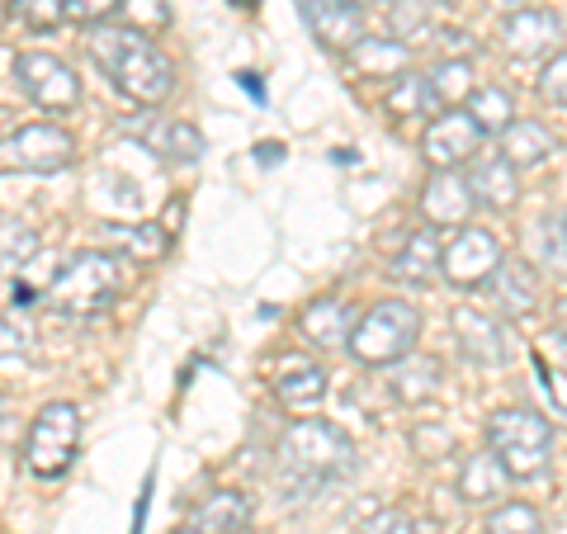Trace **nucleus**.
I'll return each mask as SVG.
<instances>
[{"label":"nucleus","instance_id":"obj_1","mask_svg":"<svg viewBox=\"0 0 567 534\" xmlns=\"http://www.w3.org/2000/svg\"><path fill=\"white\" fill-rule=\"evenodd\" d=\"M91 58L95 66L110 76L123 95H128L133 104H147V110H156V104H166L171 91H175V71L166 62V52L156 48L142 29H95L91 33Z\"/></svg>","mask_w":567,"mask_h":534},{"label":"nucleus","instance_id":"obj_2","mask_svg":"<svg viewBox=\"0 0 567 534\" xmlns=\"http://www.w3.org/2000/svg\"><path fill=\"white\" fill-rule=\"evenodd\" d=\"M279 464L289 477L312 487V483H327V477H341V473L354 469V444L336 421L308 417V421H293L289 431H284Z\"/></svg>","mask_w":567,"mask_h":534},{"label":"nucleus","instance_id":"obj_3","mask_svg":"<svg viewBox=\"0 0 567 534\" xmlns=\"http://www.w3.org/2000/svg\"><path fill=\"white\" fill-rule=\"evenodd\" d=\"M421 336V308L416 302H402V298H383L374 302L369 312L354 317L350 327V355L369 369H383V364H398L402 355H412Z\"/></svg>","mask_w":567,"mask_h":534},{"label":"nucleus","instance_id":"obj_4","mask_svg":"<svg viewBox=\"0 0 567 534\" xmlns=\"http://www.w3.org/2000/svg\"><path fill=\"white\" fill-rule=\"evenodd\" d=\"M487 444L511 469V477H539L554 459V431L529 407H502L487 417Z\"/></svg>","mask_w":567,"mask_h":534},{"label":"nucleus","instance_id":"obj_5","mask_svg":"<svg viewBox=\"0 0 567 534\" xmlns=\"http://www.w3.org/2000/svg\"><path fill=\"white\" fill-rule=\"evenodd\" d=\"M76 440H81V412L71 402H48L29 425L24 440V464L39 477H62L76 459Z\"/></svg>","mask_w":567,"mask_h":534},{"label":"nucleus","instance_id":"obj_6","mask_svg":"<svg viewBox=\"0 0 567 534\" xmlns=\"http://www.w3.org/2000/svg\"><path fill=\"white\" fill-rule=\"evenodd\" d=\"M114 289H118L114 260L104 251H76L58 270V279L48 284V302L62 312H95L114 298Z\"/></svg>","mask_w":567,"mask_h":534},{"label":"nucleus","instance_id":"obj_7","mask_svg":"<svg viewBox=\"0 0 567 534\" xmlns=\"http://www.w3.org/2000/svg\"><path fill=\"white\" fill-rule=\"evenodd\" d=\"M0 156H6V166L14 171H62L76 162V142H71L66 129H58V123H24L20 133H10L6 142H0Z\"/></svg>","mask_w":567,"mask_h":534},{"label":"nucleus","instance_id":"obj_8","mask_svg":"<svg viewBox=\"0 0 567 534\" xmlns=\"http://www.w3.org/2000/svg\"><path fill=\"white\" fill-rule=\"evenodd\" d=\"M14 76H20L24 95L39 110H71L81 100V81L66 62H58L52 52H20L14 58Z\"/></svg>","mask_w":567,"mask_h":534},{"label":"nucleus","instance_id":"obj_9","mask_svg":"<svg viewBox=\"0 0 567 534\" xmlns=\"http://www.w3.org/2000/svg\"><path fill=\"white\" fill-rule=\"evenodd\" d=\"M502 260V242L487 227H458L454 242L445 246V279L454 289H483Z\"/></svg>","mask_w":567,"mask_h":534},{"label":"nucleus","instance_id":"obj_10","mask_svg":"<svg viewBox=\"0 0 567 534\" xmlns=\"http://www.w3.org/2000/svg\"><path fill=\"white\" fill-rule=\"evenodd\" d=\"M454 341L464 350V360L477 369H506L511 364V331L496 322L492 312L473 308V302L454 308Z\"/></svg>","mask_w":567,"mask_h":534},{"label":"nucleus","instance_id":"obj_11","mask_svg":"<svg viewBox=\"0 0 567 534\" xmlns=\"http://www.w3.org/2000/svg\"><path fill=\"white\" fill-rule=\"evenodd\" d=\"M477 147H483V129L473 123L468 110H445L421 137V152L435 171H458L464 162H473Z\"/></svg>","mask_w":567,"mask_h":534},{"label":"nucleus","instance_id":"obj_12","mask_svg":"<svg viewBox=\"0 0 567 534\" xmlns=\"http://www.w3.org/2000/svg\"><path fill=\"white\" fill-rule=\"evenodd\" d=\"M563 39V20L554 10H539V6H525V10H511L502 20V48L506 58H544L554 52Z\"/></svg>","mask_w":567,"mask_h":534},{"label":"nucleus","instance_id":"obj_13","mask_svg":"<svg viewBox=\"0 0 567 534\" xmlns=\"http://www.w3.org/2000/svg\"><path fill=\"white\" fill-rule=\"evenodd\" d=\"M298 10H303L312 39L331 52H350L364 39V10L350 0H298Z\"/></svg>","mask_w":567,"mask_h":534},{"label":"nucleus","instance_id":"obj_14","mask_svg":"<svg viewBox=\"0 0 567 534\" xmlns=\"http://www.w3.org/2000/svg\"><path fill=\"white\" fill-rule=\"evenodd\" d=\"M487 298L496 302V312L520 322V317H535L539 312V275L529 270L525 260H502L496 275L483 284Z\"/></svg>","mask_w":567,"mask_h":534},{"label":"nucleus","instance_id":"obj_15","mask_svg":"<svg viewBox=\"0 0 567 534\" xmlns=\"http://www.w3.org/2000/svg\"><path fill=\"white\" fill-rule=\"evenodd\" d=\"M388 275L398 284H412V289H431V284L445 275V246H440V227H416L406 246L393 256Z\"/></svg>","mask_w":567,"mask_h":534},{"label":"nucleus","instance_id":"obj_16","mask_svg":"<svg viewBox=\"0 0 567 534\" xmlns=\"http://www.w3.org/2000/svg\"><path fill=\"white\" fill-rule=\"evenodd\" d=\"M473 189H468V175L458 171H435L425 181V194H421V213L431 227H464L473 218Z\"/></svg>","mask_w":567,"mask_h":534},{"label":"nucleus","instance_id":"obj_17","mask_svg":"<svg viewBox=\"0 0 567 534\" xmlns=\"http://www.w3.org/2000/svg\"><path fill=\"white\" fill-rule=\"evenodd\" d=\"M520 166L511 162L506 152H483L473 162V171H468V189H473V199L483 204V208H492V213H506L511 204L520 199V175H516Z\"/></svg>","mask_w":567,"mask_h":534},{"label":"nucleus","instance_id":"obj_18","mask_svg":"<svg viewBox=\"0 0 567 534\" xmlns=\"http://www.w3.org/2000/svg\"><path fill=\"white\" fill-rule=\"evenodd\" d=\"M511 487V469L496 459V450H477L464 459V469H458V496H464L468 506H496Z\"/></svg>","mask_w":567,"mask_h":534},{"label":"nucleus","instance_id":"obj_19","mask_svg":"<svg viewBox=\"0 0 567 534\" xmlns=\"http://www.w3.org/2000/svg\"><path fill=\"white\" fill-rule=\"evenodd\" d=\"M256 515V502L251 492H237V487H223V492H208L199 506H194L189 525L204 530V534H241L246 525H251Z\"/></svg>","mask_w":567,"mask_h":534},{"label":"nucleus","instance_id":"obj_20","mask_svg":"<svg viewBox=\"0 0 567 534\" xmlns=\"http://www.w3.org/2000/svg\"><path fill=\"white\" fill-rule=\"evenodd\" d=\"M137 137L147 142V152L166 156V162H199V156L208 152L204 133L194 129V123H185V119H147L137 129Z\"/></svg>","mask_w":567,"mask_h":534},{"label":"nucleus","instance_id":"obj_21","mask_svg":"<svg viewBox=\"0 0 567 534\" xmlns=\"http://www.w3.org/2000/svg\"><path fill=\"white\" fill-rule=\"evenodd\" d=\"M350 327H354V312L346 308L341 298H312L303 312H298V331H303L308 346H322L336 350L350 341Z\"/></svg>","mask_w":567,"mask_h":534},{"label":"nucleus","instance_id":"obj_22","mask_svg":"<svg viewBox=\"0 0 567 534\" xmlns=\"http://www.w3.org/2000/svg\"><path fill=\"white\" fill-rule=\"evenodd\" d=\"M100 242H104V251H114V256L133 260V265H156L171 246L156 223H110L100 233Z\"/></svg>","mask_w":567,"mask_h":534},{"label":"nucleus","instance_id":"obj_23","mask_svg":"<svg viewBox=\"0 0 567 534\" xmlns=\"http://www.w3.org/2000/svg\"><path fill=\"white\" fill-rule=\"evenodd\" d=\"M275 393L289 407H312L327 398V369L303 360V355H284L275 373Z\"/></svg>","mask_w":567,"mask_h":534},{"label":"nucleus","instance_id":"obj_24","mask_svg":"<svg viewBox=\"0 0 567 534\" xmlns=\"http://www.w3.org/2000/svg\"><path fill=\"white\" fill-rule=\"evenodd\" d=\"M440 360H431V355H402V360L393 364V379H388V388H393V398L406 402V407H421L431 402L440 393Z\"/></svg>","mask_w":567,"mask_h":534},{"label":"nucleus","instance_id":"obj_25","mask_svg":"<svg viewBox=\"0 0 567 534\" xmlns=\"http://www.w3.org/2000/svg\"><path fill=\"white\" fill-rule=\"evenodd\" d=\"M346 62L354 76H402L406 62H412V52H406L402 39H364L346 52Z\"/></svg>","mask_w":567,"mask_h":534},{"label":"nucleus","instance_id":"obj_26","mask_svg":"<svg viewBox=\"0 0 567 534\" xmlns=\"http://www.w3.org/2000/svg\"><path fill=\"white\" fill-rule=\"evenodd\" d=\"M425 91H431V110H454L473 95V62L468 58H440L425 71Z\"/></svg>","mask_w":567,"mask_h":534},{"label":"nucleus","instance_id":"obj_27","mask_svg":"<svg viewBox=\"0 0 567 534\" xmlns=\"http://www.w3.org/2000/svg\"><path fill=\"white\" fill-rule=\"evenodd\" d=\"M554 147H558V142H554V133H548L539 119H516L502 133V152L516 166H539L544 156H554Z\"/></svg>","mask_w":567,"mask_h":534},{"label":"nucleus","instance_id":"obj_28","mask_svg":"<svg viewBox=\"0 0 567 534\" xmlns=\"http://www.w3.org/2000/svg\"><path fill=\"white\" fill-rule=\"evenodd\" d=\"M468 114L483 133H506L511 123H516L511 119L516 114V100H511V91H502V85H483V91L468 95Z\"/></svg>","mask_w":567,"mask_h":534},{"label":"nucleus","instance_id":"obj_29","mask_svg":"<svg viewBox=\"0 0 567 534\" xmlns=\"http://www.w3.org/2000/svg\"><path fill=\"white\" fill-rule=\"evenodd\" d=\"M39 256V233L29 223H0V275L24 270Z\"/></svg>","mask_w":567,"mask_h":534},{"label":"nucleus","instance_id":"obj_30","mask_svg":"<svg viewBox=\"0 0 567 534\" xmlns=\"http://www.w3.org/2000/svg\"><path fill=\"white\" fill-rule=\"evenodd\" d=\"M393 95H388V110H393L398 119H412V114H431V91H425V76H416V71H402V76H393Z\"/></svg>","mask_w":567,"mask_h":534},{"label":"nucleus","instance_id":"obj_31","mask_svg":"<svg viewBox=\"0 0 567 534\" xmlns=\"http://www.w3.org/2000/svg\"><path fill=\"white\" fill-rule=\"evenodd\" d=\"M487 534H544V521L535 506L525 502H502L487 515Z\"/></svg>","mask_w":567,"mask_h":534},{"label":"nucleus","instance_id":"obj_32","mask_svg":"<svg viewBox=\"0 0 567 534\" xmlns=\"http://www.w3.org/2000/svg\"><path fill=\"white\" fill-rule=\"evenodd\" d=\"M123 10H128V24L142 29V33L171 29V6L166 0H123Z\"/></svg>","mask_w":567,"mask_h":534},{"label":"nucleus","instance_id":"obj_33","mask_svg":"<svg viewBox=\"0 0 567 534\" xmlns=\"http://www.w3.org/2000/svg\"><path fill=\"white\" fill-rule=\"evenodd\" d=\"M539 95L548 104H558V110H567V52H554V58L544 62V71H539Z\"/></svg>","mask_w":567,"mask_h":534},{"label":"nucleus","instance_id":"obj_34","mask_svg":"<svg viewBox=\"0 0 567 534\" xmlns=\"http://www.w3.org/2000/svg\"><path fill=\"white\" fill-rule=\"evenodd\" d=\"M354 534H416V521L406 511H398V506H383V511L369 515V521H360Z\"/></svg>","mask_w":567,"mask_h":534},{"label":"nucleus","instance_id":"obj_35","mask_svg":"<svg viewBox=\"0 0 567 534\" xmlns=\"http://www.w3.org/2000/svg\"><path fill=\"white\" fill-rule=\"evenodd\" d=\"M29 341H33V327L24 322V317L20 312H0V360L29 350Z\"/></svg>","mask_w":567,"mask_h":534},{"label":"nucleus","instance_id":"obj_36","mask_svg":"<svg viewBox=\"0 0 567 534\" xmlns=\"http://www.w3.org/2000/svg\"><path fill=\"white\" fill-rule=\"evenodd\" d=\"M535 373H539V388L548 393V402H554L558 412L567 417V369L544 364V355H535Z\"/></svg>","mask_w":567,"mask_h":534},{"label":"nucleus","instance_id":"obj_37","mask_svg":"<svg viewBox=\"0 0 567 534\" xmlns=\"http://www.w3.org/2000/svg\"><path fill=\"white\" fill-rule=\"evenodd\" d=\"M535 242H539V256H544V265H554V270H567V233H563V227H548V223H539Z\"/></svg>","mask_w":567,"mask_h":534},{"label":"nucleus","instance_id":"obj_38","mask_svg":"<svg viewBox=\"0 0 567 534\" xmlns=\"http://www.w3.org/2000/svg\"><path fill=\"white\" fill-rule=\"evenodd\" d=\"M114 10H123V0H66V14L81 24H104Z\"/></svg>","mask_w":567,"mask_h":534},{"label":"nucleus","instance_id":"obj_39","mask_svg":"<svg viewBox=\"0 0 567 534\" xmlns=\"http://www.w3.org/2000/svg\"><path fill=\"white\" fill-rule=\"evenodd\" d=\"M20 14L33 29H52L66 14V0H20Z\"/></svg>","mask_w":567,"mask_h":534},{"label":"nucleus","instance_id":"obj_40","mask_svg":"<svg viewBox=\"0 0 567 534\" xmlns=\"http://www.w3.org/2000/svg\"><path fill=\"white\" fill-rule=\"evenodd\" d=\"M416 450H421V459H445L454 450V435L445 431V425H421V431H416Z\"/></svg>","mask_w":567,"mask_h":534},{"label":"nucleus","instance_id":"obj_41","mask_svg":"<svg viewBox=\"0 0 567 534\" xmlns=\"http://www.w3.org/2000/svg\"><path fill=\"white\" fill-rule=\"evenodd\" d=\"M539 355H554V364L567 369V327H554L539 336Z\"/></svg>","mask_w":567,"mask_h":534},{"label":"nucleus","instance_id":"obj_42","mask_svg":"<svg viewBox=\"0 0 567 534\" xmlns=\"http://www.w3.org/2000/svg\"><path fill=\"white\" fill-rule=\"evenodd\" d=\"M237 81H241V91H246V95H251V100H265V85L256 81V71H241V76H237Z\"/></svg>","mask_w":567,"mask_h":534},{"label":"nucleus","instance_id":"obj_43","mask_svg":"<svg viewBox=\"0 0 567 534\" xmlns=\"http://www.w3.org/2000/svg\"><path fill=\"white\" fill-rule=\"evenodd\" d=\"M279 142H260V147H256V162H265V166H270V162H279Z\"/></svg>","mask_w":567,"mask_h":534},{"label":"nucleus","instance_id":"obj_44","mask_svg":"<svg viewBox=\"0 0 567 534\" xmlns=\"http://www.w3.org/2000/svg\"><path fill=\"white\" fill-rule=\"evenodd\" d=\"M487 6H492V10H506V14H511V10H525V0H487Z\"/></svg>","mask_w":567,"mask_h":534},{"label":"nucleus","instance_id":"obj_45","mask_svg":"<svg viewBox=\"0 0 567 534\" xmlns=\"http://www.w3.org/2000/svg\"><path fill=\"white\" fill-rule=\"evenodd\" d=\"M558 327H567V294H563V302H558Z\"/></svg>","mask_w":567,"mask_h":534},{"label":"nucleus","instance_id":"obj_46","mask_svg":"<svg viewBox=\"0 0 567 534\" xmlns=\"http://www.w3.org/2000/svg\"><path fill=\"white\" fill-rule=\"evenodd\" d=\"M175 534H204V530H194V525H185V530H175Z\"/></svg>","mask_w":567,"mask_h":534},{"label":"nucleus","instance_id":"obj_47","mask_svg":"<svg viewBox=\"0 0 567 534\" xmlns=\"http://www.w3.org/2000/svg\"><path fill=\"white\" fill-rule=\"evenodd\" d=\"M350 6H360V10H364V6H369V0H350Z\"/></svg>","mask_w":567,"mask_h":534},{"label":"nucleus","instance_id":"obj_48","mask_svg":"<svg viewBox=\"0 0 567 534\" xmlns=\"http://www.w3.org/2000/svg\"><path fill=\"white\" fill-rule=\"evenodd\" d=\"M563 233H567V223H563Z\"/></svg>","mask_w":567,"mask_h":534}]
</instances>
